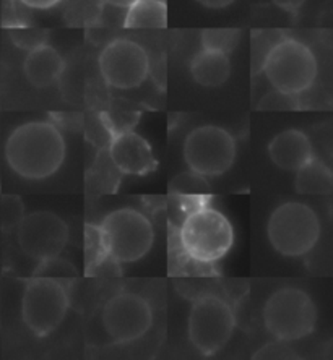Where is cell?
<instances>
[{
	"label": "cell",
	"mask_w": 333,
	"mask_h": 360,
	"mask_svg": "<svg viewBox=\"0 0 333 360\" xmlns=\"http://www.w3.org/2000/svg\"><path fill=\"white\" fill-rule=\"evenodd\" d=\"M200 5H203V7L207 8H213V10H218V8H226L230 7L231 4H234L236 0H197Z\"/></svg>",
	"instance_id": "obj_27"
},
{
	"label": "cell",
	"mask_w": 333,
	"mask_h": 360,
	"mask_svg": "<svg viewBox=\"0 0 333 360\" xmlns=\"http://www.w3.org/2000/svg\"><path fill=\"white\" fill-rule=\"evenodd\" d=\"M168 7L165 0H137L127 8L124 26L129 30L166 28Z\"/></svg>",
	"instance_id": "obj_18"
},
{
	"label": "cell",
	"mask_w": 333,
	"mask_h": 360,
	"mask_svg": "<svg viewBox=\"0 0 333 360\" xmlns=\"http://www.w3.org/2000/svg\"><path fill=\"white\" fill-rule=\"evenodd\" d=\"M101 250V264H129L146 257L155 243L151 221L135 208H119L96 226H89Z\"/></svg>",
	"instance_id": "obj_2"
},
{
	"label": "cell",
	"mask_w": 333,
	"mask_h": 360,
	"mask_svg": "<svg viewBox=\"0 0 333 360\" xmlns=\"http://www.w3.org/2000/svg\"><path fill=\"white\" fill-rule=\"evenodd\" d=\"M298 96L293 94L278 91L273 88V91L267 93L260 101H258L257 108L260 110H287V109H298Z\"/></svg>",
	"instance_id": "obj_23"
},
{
	"label": "cell",
	"mask_w": 333,
	"mask_h": 360,
	"mask_svg": "<svg viewBox=\"0 0 333 360\" xmlns=\"http://www.w3.org/2000/svg\"><path fill=\"white\" fill-rule=\"evenodd\" d=\"M70 297L61 279L34 276L21 295V320L36 338L54 333L65 320Z\"/></svg>",
	"instance_id": "obj_8"
},
{
	"label": "cell",
	"mask_w": 333,
	"mask_h": 360,
	"mask_svg": "<svg viewBox=\"0 0 333 360\" xmlns=\"http://www.w3.org/2000/svg\"><path fill=\"white\" fill-rule=\"evenodd\" d=\"M236 330L232 307L216 294H205L194 300L187 319V336L202 356H215L228 346Z\"/></svg>",
	"instance_id": "obj_7"
},
{
	"label": "cell",
	"mask_w": 333,
	"mask_h": 360,
	"mask_svg": "<svg viewBox=\"0 0 333 360\" xmlns=\"http://www.w3.org/2000/svg\"><path fill=\"white\" fill-rule=\"evenodd\" d=\"M18 2L28 8L49 10V8H54L56 5H59L62 0H18Z\"/></svg>",
	"instance_id": "obj_25"
},
{
	"label": "cell",
	"mask_w": 333,
	"mask_h": 360,
	"mask_svg": "<svg viewBox=\"0 0 333 360\" xmlns=\"http://www.w3.org/2000/svg\"><path fill=\"white\" fill-rule=\"evenodd\" d=\"M177 237L187 260L197 264L220 262L234 245L231 221L207 203H200L187 211Z\"/></svg>",
	"instance_id": "obj_3"
},
{
	"label": "cell",
	"mask_w": 333,
	"mask_h": 360,
	"mask_svg": "<svg viewBox=\"0 0 333 360\" xmlns=\"http://www.w3.org/2000/svg\"><path fill=\"white\" fill-rule=\"evenodd\" d=\"M25 216V205L18 197L8 195V197L2 198L0 203V221H2L4 231L17 229L18 222L23 219Z\"/></svg>",
	"instance_id": "obj_21"
},
{
	"label": "cell",
	"mask_w": 333,
	"mask_h": 360,
	"mask_svg": "<svg viewBox=\"0 0 333 360\" xmlns=\"http://www.w3.org/2000/svg\"><path fill=\"white\" fill-rule=\"evenodd\" d=\"M237 156L234 136L218 125H200L186 136L184 160L197 177H220L230 171Z\"/></svg>",
	"instance_id": "obj_9"
},
{
	"label": "cell",
	"mask_w": 333,
	"mask_h": 360,
	"mask_svg": "<svg viewBox=\"0 0 333 360\" xmlns=\"http://www.w3.org/2000/svg\"><path fill=\"white\" fill-rule=\"evenodd\" d=\"M65 60L61 52L51 44H39L28 51L23 62V73L31 86L42 89L49 88L62 77Z\"/></svg>",
	"instance_id": "obj_15"
},
{
	"label": "cell",
	"mask_w": 333,
	"mask_h": 360,
	"mask_svg": "<svg viewBox=\"0 0 333 360\" xmlns=\"http://www.w3.org/2000/svg\"><path fill=\"white\" fill-rule=\"evenodd\" d=\"M104 2L109 4V5H113V7L127 10L129 7H132V5H134L137 0H104Z\"/></svg>",
	"instance_id": "obj_28"
},
{
	"label": "cell",
	"mask_w": 333,
	"mask_h": 360,
	"mask_svg": "<svg viewBox=\"0 0 333 360\" xmlns=\"http://www.w3.org/2000/svg\"><path fill=\"white\" fill-rule=\"evenodd\" d=\"M101 323L104 333L114 344H130L150 331L153 310L140 294L119 292L104 304Z\"/></svg>",
	"instance_id": "obj_11"
},
{
	"label": "cell",
	"mask_w": 333,
	"mask_h": 360,
	"mask_svg": "<svg viewBox=\"0 0 333 360\" xmlns=\"http://www.w3.org/2000/svg\"><path fill=\"white\" fill-rule=\"evenodd\" d=\"M10 36L15 41V44L23 47V49H33V47L44 44L46 33L41 30L26 28V26H12L10 28Z\"/></svg>",
	"instance_id": "obj_24"
},
{
	"label": "cell",
	"mask_w": 333,
	"mask_h": 360,
	"mask_svg": "<svg viewBox=\"0 0 333 360\" xmlns=\"http://www.w3.org/2000/svg\"><path fill=\"white\" fill-rule=\"evenodd\" d=\"M103 80L115 89H134L144 84L150 73V57L139 42L119 38L103 47L98 57Z\"/></svg>",
	"instance_id": "obj_10"
},
{
	"label": "cell",
	"mask_w": 333,
	"mask_h": 360,
	"mask_svg": "<svg viewBox=\"0 0 333 360\" xmlns=\"http://www.w3.org/2000/svg\"><path fill=\"white\" fill-rule=\"evenodd\" d=\"M294 188L303 195H329L333 192V174L324 161L315 156L296 171Z\"/></svg>",
	"instance_id": "obj_17"
},
{
	"label": "cell",
	"mask_w": 333,
	"mask_h": 360,
	"mask_svg": "<svg viewBox=\"0 0 333 360\" xmlns=\"http://www.w3.org/2000/svg\"><path fill=\"white\" fill-rule=\"evenodd\" d=\"M67 156L62 131L47 120L26 122L15 129L5 143L10 169L26 180H44L59 171Z\"/></svg>",
	"instance_id": "obj_1"
},
{
	"label": "cell",
	"mask_w": 333,
	"mask_h": 360,
	"mask_svg": "<svg viewBox=\"0 0 333 360\" xmlns=\"http://www.w3.org/2000/svg\"><path fill=\"white\" fill-rule=\"evenodd\" d=\"M283 33H279L277 30H263V31H253L252 33V73L262 72V65L265 62V57L268 52L272 51V47L283 38Z\"/></svg>",
	"instance_id": "obj_19"
},
{
	"label": "cell",
	"mask_w": 333,
	"mask_h": 360,
	"mask_svg": "<svg viewBox=\"0 0 333 360\" xmlns=\"http://www.w3.org/2000/svg\"><path fill=\"white\" fill-rule=\"evenodd\" d=\"M34 276H44V278H73L77 276V269L72 266L68 260H63L61 257L49 258V260L39 262L38 266L34 269Z\"/></svg>",
	"instance_id": "obj_22"
},
{
	"label": "cell",
	"mask_w": 333,
	"mask_h": 360,
	"mask_svg": "<svg viewBox=\"0 0 333 360\" xmlns=\"http://www.w3.org/2000/svg\"><path fill=\"white\" fill-rule=\"evenodd\" d=\"M272 2L277 5L278 8L284 10V12L296 15L301 10V7H303L306 0H272Z\"/></svg>",
	"instance_id": "obj_26"
},
{
	"label": "cell",
	"mask_w": 333,
	"mask_h": 360,
	"mask_svg": "<svg viewBox=\"0 0 333 360\" xmlns=\"http://www.w3.org/2000/svg\"><path fill=\"white\" fill-rule=\"evenodd\" d=\"M268 156L277 167L296 172L314 156L313 143L304 131L288 129L268 143Z\"/></svg>",
	"instance_id": "obj_14"
},
{
	"label": "cell",
	"mask_w": 333,
	"mask_h": 360,
	"mask_svg": "<svg viewBox=\"0 0 333 360\" xmlns=\"http://www.w3.org/2000/svg\"><path fill=\"white\" fill-rule=\"evenodd\" d=\"M317 309L308 292L298 288H282L263 305V325L275 340L299 341L314 331Z\"/></svg>",
	"instance_id": "obj_6"
},
{
	"label": "cell",
	"mask_w": 333,
	"mask_h": 360,
	"mask_svg": "<svg viewBox=\"0 0 333 360\" xmlns=\"http://www.w3.org/2000/svg\"><path fill=\"white\" fill-rule=\"evenodd\" d=\"M241 31L234 28H210L202 31V47L230 54L239 44Z\"/></svg>",
	"instance_id": "obj_20"
},
{
	"label": "cell",
	"mask_w": 333,
	"mask_h": 360,
	"mask_svg": "<svg viewBox=\"0 0 333 360\" xmlns=\"http://www.w3.org/2000/svg\"><path fill=\"white\" fill-rule=\"evenodd\" d=\"M317 59L304 42L283 36L272 47L262 65L267 80L278 91L299 96L317 78Z\"/></svg>",
	"instance_id": "obj_5"
},
{
	"label": "cell",
	"mask_w": 333,
	"mask_h": 360,
	"mask_svg": "<svg viewBox=\"0 0 333 360\" xmlns=\"http://www.w3.org/2000/svg\"><path fill=\"white\" fill-rule=\"evenodd\" d=\"M21 252L36 263L59 257L68 242V226L52 211L25 214L17 226Z\"/></svg>",
	"instance_id": "obj_12"
},
{
	"label": "cell",
	"mask_w": 333,
	"mask_h": 360,
	"mask_svg": "<svg viewBox=\"0 0 333 360\" xmlns=\"http://www.w3.org/2000/svg\"><path fill=\"white\" fill-rule=\"evenodd\" d=\"M189 70L194 80L202 84V86H221V84L228 82L231 75L230 54L202 47L190 60Z\"/></svg>",
	"instance_id": "obj_16"
},
{
	"label": "cell",
	"mask_w": 333,
	"mask_h": 360,
	"mask_svg": "<svg viewBox=\"0 0 333 360\" xmlns=\"http://www.w3.org/2000/svg\"><path fill=\"white\" fill-rule=\"evenodd\" d=\"M267 237L283 257H304L320 237V222L310 206L287 201L273 210L267 222Z\"/></svg>",
	"instance_id": "obj_4"
},
{
	"label": "cell",
	"mask_w": 333,
	"mask_h": 360,
	"mask_svg": "<svg viewBox=\"0 0 333 360\" xmlns=\"http://www.w3.org/2000/svg\"><path fill=\"white\" fill-rule=\"evenodd\" d=\"M109 158L114 167L125 176H148L158 167L150 143L129 129L114 131L111 136Z\"/></svg>",
	"instance_id": "obj_13"
}]
</instances>
